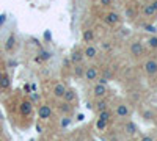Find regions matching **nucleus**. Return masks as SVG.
I'll list each match as a JSON object with an SVG mask.
<instances>
[{
    "label": "nucleus",
    "mask_w": 157,
    "mask_h": 141,
    "mask_svg": "<svg viewBox=\"0 0 157 141\" xmlns=\"http://www.w3.org/2000/svg\"><path fill=\"white\" fill-rule=\"evenodd\" d=\"M98 113L99 111H102V110H107L109 108V102L105 100V97H102V99H96V104H94V107H93Z\"/></svg>",
    "instance_id": "obj_14"
},
{
    "label": "nucleus",
    "mask_w": 157,
    "mask_h": 141,
    "mask_svg": "<svg viewBox=\"0 0 157 141\" xmlns=\"http://www.w3.org/2000/svg\"><path fill=\"white\" fill-rule=\"evenodd\" d=\"M82 54H83V58H88V60H94V58L99 55V50H98L94 46L86 44V47L82 50Z\"/></svg>",
    "instance_id": "obj_8"
},
{
    "label": "nucleus",
    "mask_w": 157,
    "mask_h": 141,
    "mask_svg": "<svg viewBox=\"0 0 157 141\" xmlns=\"http://www.w3.org/2000/svg\"><path fill=\"white\" fill-rule=\"evenodd\" d=\"M82 39H83V43H93V39H94V33H93V30H85L83 32V35H82Z\"/></svg>",
    "instance_id": "obj_20"
},
{
    "label": "nucleus",
    "mask_w": 157,
    "mask_h": 141,
    "mask_svg": "<svg viewBox=\"0 0 157 141\" xmlns=\"http://www.w3.org/2000/svg\"><path fill=\"white\" fill-rule=\"evenodd\" d=\"M3 22H5V14L0 16V24H3Z\"/></svg>",
    "instance_id": "obj_31"
},
{
    "label": "nucleus",
    "mask_w": 157,
    "mask_h": 141,
    "mask_svg": "<svg viewBox=\"0 0 157 141\" xmlns=\"http://www.w3.org/2000/svg\"><path fill=\"white\" fill-rule=\"evenodd\" d=\"M33 100H39V96L38 94H33Z\"/></svg>",
    "instance_id": "obj_32"
},
{
    "label": "nucleus",
    "mask_w": 157,
    "mask_h": 141,
    "mask_svg": "<svg viewBox=\"0 0 157 141\" xmlns=\"http://www.w3.org/2000/svg\"><path fill=\"white\" fill-rule=\"evenodd\" d=\"M112 3H113V0H99V5H101V6H104V8L112 6Z\"/></svg>",
    "instance_id": "obj_25"
},
{
    "label": "nucleus",
    "mask_w": 157,
    "mask_h": 141,
    "mask_svg": "<svg viewBox=\"0 0 157 141\" xmlns=\"http://www.w3.org/2000/svg\"><path fill=\"white\" fill-rule=\"evenodd\" d=\"M96 82H98L99 85H107V79H104V77H101V79L98 77V79H96Z\"/></svg>",
    "instance_id": "obj_28"
},
{
    "label": "nucleus",
    "mask_w": 157,
    "mask_h": 141,
    "mask_svg": "<svg viewBox=\"0 0 157 141\" xmlns=\"http://www.w3.org/2000/svg\"><path fill=\"white\" fill-rule=\"evenodd\" d=\"M155 14H157V11L151 3H146L145 6H143V16L145 17H154Z\"/></svg>",
    "instance_id": "obj_15"
},
{
    "label": "nucleus",
    "mask_w": 157,
    "mask_h": 141,
    "mask_svg": "<svg viewBox=\"0 0 157 141\" xmlns=\"http://www.w3.org/2000/svg\"><path fill=\"white\" fill-rule=\"evenodd\" d=\"M14 47H16V36L10 35L6 43H5V50H6V52H13V49H14Z\"/></svg>",
    "instance_id": "obj_16"
},
{
    "label": "nucleus",
    "mask_w": 157,
    "mask_h": 141,
    "mask_svg": "<svg viewBox=\"0 0 157 141\" xmlns=\"http://www.w3.org/2000/svg\"><path fill=\"white\" fill-rule=\"evenodd\" d=\"M69 124H71V118L69 116H63L61 118V121H60V127H61V129H66Z\"/></svg>",
    "instance_id": "obj_24"
},
{
    "label": "nucleus",
    "mask_w": 157,
    "mask_h": 141,
    "mask_svg": "<svg viewBox=\"0 0 157 141\" xmlns=\"http://www.w3.org/2000/svg\"><path fill=\"white\" fill-rule=\"evenodd\" d=\"M63 100L68 102V104H77V93L74 91L72 88H66V91H64V96H63Z\"/></svg>",
    "instance_id": "obj_9"
},
{
    "label": "nucleus",
    "mask_w": 157,
    "mask_h": 141,
    "mask_svg": "<svg viewBox=\"0 0 157 141\" xmlns=\"http://www.w3.org/2000/svg\"><path fill=\"white\" fill-rule=\"evenodd\" d=\"M64 91H66V85L64 83H55L54 89H52V94H54V97H57V99H63Z\"/></svg>",
    "instance_id": "obj_11"
},
{
    "label": "nucleus",
    "mask_w": 157,
    "mask_h": 141,
    "mask_svg": "<svg viewBox=\"0 0 157 141\" xmlns=\"http://www.w3.org/2000/svg\"><path fill=\"white\" fill-rule=\"evenodd\" d=\"M2 75H3V72H2V71H0V79H2Z\"/></svg>",
    "instance_id": "obj_33"
},
{
    "label": "nucleus",
    "mask_w": 157,
    "mask_h": 141,
    "mask_svg": "<svg viewBox=\"0 0 157 141\" xmlns=\"http://www.w3.org/2000/svg\"><path fill=\"white\" fill-rule=\"evenodd\" d=\"M11 85V79H10V75L3 74L2 75V79H0V89H8Z\"/></svg>",
    "instance_id": "obj_19"
},
{
    "label": "nucleus",
    "mask_w": 157,
    "mask_h": 141,
    "mask_svg": "<svg viewBox=\"0 0 157 141\" xmlns=\"http://www.w3.org/2000/svg\"><path fill=\"white\" fill-rule=\"evenodd\" d=\"M107 93H109L107 85H99V83H96L94 88H93V97H94V99H102V97H105Z\"/></svg>",
    "instance_id": "obj_6"
},
{
    "label": "nucleus",
    "mask_w": 157,
    "mask_h": 141,
    "mask_svg": "<svg viewBox=\"0 0 157 141\" xmlns=\"http://www.w3.org/2000/svg\"><path fill=\"white\" fill-rule=\"evenodd\" d=\"M38 116L39 119H43V121H47L49 118H52V108L50 105H41L38 108Z\"/></svg>",
    "instance_id": "obj_10"
},
{
    "label": "nucleus",
    "mask_w": 157,
    "mask_h": 141,
    "mask_svg": "<svg viewBox=\"0 0 157 141\" xmlns=\"http://www.w3.org/2000/svg\"><path fill=\"white\" fill-rule=\"evenodd\" d=\"M115 114H116V118H120V119H127V118L132 116V107L127 105V104H120L115 108Z\"/></svg>",
    "instance_id": "obj_1"
},
{
    "label": "nucleus",
    "mask_w": 157,
    "mask_h": 141,
    "mask_svg": "<svg viewBox=\"0 0 157 141\" xmlns=\"http://www.w3.org/2000/svg\"><path fill=\"white\" fill-rule=\"evenodd\" d=\"M148 32H151V33H155V27H149V25H146V27H145Z\"/></svg>",
    "instance_id": "obj_29"
},
{
    "label": "nucleus",
    "mask_w": 157,
    "mask_h": 141,
    "mask_svg": "<svg viewBox=\"0 0 157 141\" xmlns=\"http://www.w3.org/2000/svg\"><path fill=\"white\" fill-rule=\"evenodd\" d=\"M112 111L107 108V110H102V111H99V118L98 119H102V121H107V122H110V119H112Z\"/></svg>",
    "instance_id": "obj_21"
},
{
    "label": "nucleus",
    "mask_w": 157,
    "mask_h": 141,
    "mask_svg": "<svg viewBox=\"0 0 157 141\" xmlns=\"http://www.w3.org/2000/svg\"><path fill=\"white\" fill-rule=\"evenodd\" d=\"M98 77H99V71L96 66H88L83 69V79L86 82H94Z\"/></svg>",
    "instance_id": "obj_3"
},
{
    "label": "nucleus",
    "mask_w": 157,
    "mask_h": 141,
    "mask_svg": "<svg viewBox=\"0 0 157 141\" xmlns=\"http://www.w3.org/2000/svg\"><path fill=\"white\" fill-rule=\"evenodd\" d=\"M58 110H60V113L64 114V116H69V114L72 113V105L63 100V102H60V104H58Z\"/></svg>",
    "instance_id": "obj_12"
},
{
    "label": "nucleus",
    "mask_w": 157,
    "mask_h": 141,
    "mask_svg": "<svg viewBox=\"0 0 157 141\" xmlns=\"http://www.w3.org/2000/svg\"><path fill=\"white\" fill-rule=\"evenodd\" d=\"M88 141H93V139H88Z\"/></svg>",
    "instance_id": "obj_34"
},
{
    "label": "nucleus",
    "mask_w": 157,
    "mask_h": 141,
    "mask_svg": "<svg viewBox=\"0 0 157 141\" xmlns=\"http://www.w3.org/2000/svg\"><path fill=\"white\" fill-rule=\"evenodd\" d=\"M71 61L74 63V65L82 63V61H83V54L80 52V50H74V52L71 54Z\"/></svg>",
    "instance_id": "obj_17"
},
{
    "label": "nucleus",
    "mask_w": 157,
    "mask_h": 141,
    "mask_svg": "<svg viewBox=\"0 0 157 141\" xmlns=\"http://www.w3.org/2000/svg\"><path fill=\"white\" fill-rule=\"evenodd\" d=\"M140 141H154V138H152L151 135H143Z\"/></svg>",
    "instance_id": "obj_27"
},
{
    "label": "nucleus",
    "mask_w": 157,
    "mask_h": 141,
    "mask_svg": "<svg viewBox=\"0 0 157 141\" xmlns=\"http://www.w3.org/2000/svg\"><path fill=\"white\" fill-rule=\"evenodd\" d=\"M151 5L155 8V11H157V0H152V2H151Z\"/></svg>",
    "instance_id": "obj_30"
},
{
    "label": "nucleus",
    "mask_w": 157,
    "mask_h": 141,
    "mask_svg": "<svg viewBox=\"0 0 157 141\" xmlns=\"http://www.w3.org/2000/svg\"><path fill=\"white\" fill-rule=\"evenodd\" d=\"M143 54H145V46H143V43L134 41L130 44V55L132 57H141Z\"/></svg>",
    "instance_id": "obj_7"
},
{
    "label": "nucleus",
    "mask_w": 157,
    "mask_h": 141,
    "mask_svg": "<svg viewBox=\"0 0 157 141\" xmlns=\"http://www.w3.org/2000/svg\"><path fill=\"white\" fill-rule=\"evenodd\" d=\"M19 111L22 116H30V114L33 113V102L32 100H22L21 105H19Z\"/></svg>",
    "instance_id": "obj_5"
},
{
    "label": "nucleus",
    "mask_w": 157,
    "mask_h": 141,
    "mask_svg": "<svg viewBox=\"0 0 157 141\" xmlns=\"http://www.w3.org/2000/svg\"><path fill=\"white\" fill-rule=\"evenodd\" d=\"M146 46L149 50H157V35H152L146 39Z\"/></svg>",
    "instance_id": "obj_18"
},
{
    "label": "nucleus",
    "mask_w": 157,
    "mask_h": 141,
    "mask_svg": "<svg viewBox=\"0 0 157 141\" xmlns=\"http://www.w3.org/2000/svg\"><path fill=\"white\" fill-rule=\"evenodd\" d=\"M104 20H105L110 27H116V25H120V22H121V16L118 14L116 11H109L105 14V17H104Z\"/></svg>",
    "instance_id": "obj_4"
},
{
    "label": "nucleus",
    "mask_w": 157,
    "mask_h": 141,
    "mask_svg": "<svg viewBox=\"0 0 157 141\" xmlns=\"http://www.w3.org/2000/svg\"><path fill=\"white\" fill-rule=\"evenodd\" d=\"M143 118H145L146 121L154 119V113H152V111H145V113H143Z\"/></svg>",
    "instance_id": "obj_26"
},
{
    "label": "nucleus",
    "mask_w": 157,
    "mask_h": 141,
    "mask_svg": "<svg viewBox=\"0 0 157 141\" xmlns=\"http://www.w3.org/2000/svg\"><path fill=\"white\" fill-rule=\"evenodd\" d=\"M143 69H145V74L148 77H155L157 75V60H154V58L146 60L145 65H143Z\"/></svg>",
    "instance_id": "obj_2"
},
{
    "label": "nucleus",
    "mask_w": 157,
    "mask_h": 141,
    "mask_svg": "<svg viewBox=\"0 0 157 141\" xmlns=\"http://www.w3.org/2000/svg\"><path fill=\"white\" fill-rule=\"evenodd\" d=\"M83 66H82V63H78V65H74V68H72V72H74V75L75 77H83Z\"/></svg>",
    "instance_id": "obj_22"
},
{
    "label": "nucleus",
    "mask_w": 157,
    "mask_h": 141,
    "mask_svg": "<svg viewBox=\"0 0 157 141\" xmlns=\"http://www.w3.org/2000/svg\"><path fill=\"white\" fill-rule=\"evenodd\" d=\"M109 127V122L107 121H102V119H98V122H96V129L99 130V132H102V130H105Z\"/></svg>",
    "instance_id": "obj_23"
},
{
    "label": "nucleus",
    "mask_w": 157,
    "mask_h": 141,
    "mask_svg": "<svg viewBox=\"0 0 157 141\" xmlns=\"http://www.w3.org/2000/svg\"><path fill=\"white\" fill-rule=\"evenodd\" d=\"M137 125L132 122V121H126L124 122V132L127 133V135H130V136H134L135 133H137Z\"/></svg>",
    "instance_id": "obj_13"
}]
</instances>
